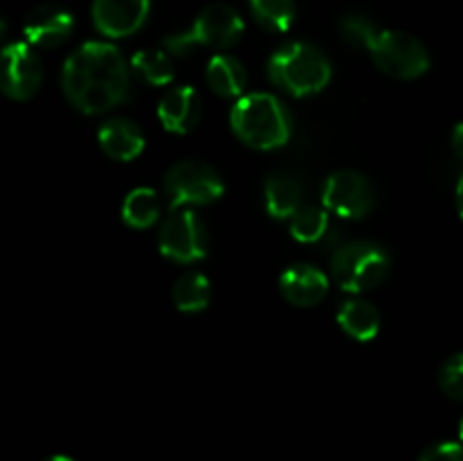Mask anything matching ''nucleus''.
Segmentation results:
<instances>
[{
    "mask_svg": "<svg viewBox=\"0 0 463 461\" xmlns=\"http://www.w3.org/2000/svg\"><path fill=\"white\" fill-rule=\"evenodd\" d=\"M61 89L77 111L99 116L129 95V68L116 45L89 41L63 63Z\"/></svg>",
    "mask_w": 463,
    "mask_h": 461,
    "instance_id": "nucleus-1",
    "label": "nucleus"
},
{
    "mask_svg": "<svg viewBox=\"0 0 463 461\" xmlns=\"http://www.w3.org/2000/svg\"><path fill=\"white\" fill-rule=\"evenodd\" d=\"M231 129L253 149H279L292 134V118L279 98L251 93L240 98L231 108Z\"/></svg>",
    "mask_w": 463,
    "mask_h": 461,
    "instance_id": "nucleus-2",
    "label": "nucleus"
},
{
    "mask_svg": "<svg viewBox=\"0 0 463 461\" xmlns=\"http://www.w3.org/2000/svg\"><path fill=\"white\" fill-rule=\"evenodd\" d=\"M267 72H269V80L285 93L294 98H306V95L319 93L330 84L333 66L317 45L292 41V43L280 45L271 54Z\"/></svg>",
    "mask_w": 463,
    "mask_h": 461,
    "instance_id": "nucleus-3",
    "label": "nucleus"
},
{
    "mask_svg": "<svg viewBox=\"0 0 463 461\" xmlns=\"http://www.w3.org/2000/svg\"><path fill=\"white\" fill-rule=\"evenodd\" d=\"M244 34V21L231 5L213 3L199 12L193 27L179 34L167 36L163 43L175 57H185L194 45L226 50L238 43Z\"/></svg>",
    "mask_w": 463,
    "mask_h": 461,
    "instance_id": "nucleus-4",
    "label": "nucleus"
},
{
    "mask_svg": "<svg viewBox=\"0 0 463 461\" xmlns=\"http://www.w3.org/2000/svg\"><path fill=\"white\" fill-rule=\"evenodd\" d=\"M392 269V258L380 244L357 240L335 251L330 260V276L335 283L351 294L369 292L384 283Z\"/></svg>",
    "mask_w": 463,
    "mask_h": 461,
    "instance_id": "nucleus-5",
    "label": "nucleus"
},
{
    "mask_svg": "<svg viewBox=\"0 0 463 461\" xmlns=\"http://www.w3.org/2000/svg\"><path fill=\"white\" fill-rule=\"evenodd\" d=\"M163 193L172 211L184 206H208L224 194V181L203 161H179L165 172Z\"/></svg>",
    "mask_w": 463,
    "mask_h": 461,
    "instance_id": "nucleus-6",
    "label": "nucleus"
},
{
    "mask_svg": "<svg viewBox=\"0 0 463 461\" xmlns=\"http://www.w3.org/2000/svg\"><path fill=\"white\" fill-rule=\"evenodd\" d=\"M375 66L396 80H416L430 68V54L416 36L398 30H380L371 45Z\"/></svg>",
    "mask_w": 463,
    "mask_h": 461,
    "instance_id": "nucleus-7",
    "label": "nucleus"
},
{
    "mask_svg": "<svg viewBox=\"0 0 463 461\" xmlns=\"http://www.w3.org/2000/svg\"><path fill=\"white\" fill-rule=\"evenodd\" d=\"M158 251L181 265L202 260L208 253V230L202 217L190 208L172 211L158 230Z\"/></svg>",
    "mask_w": 463,
    "mask_h": 461,
    "instance_id": "nucleus-8",
    "label": "nucleus"
},
{
    "mask_svg": "<svg viewBox=\"0 0 463 461\" xmlns=\"http://www.w3.org/2000/svg\"><path fill=\"white\" fill-rule=\"evenodd\" d=\"M326 211L344 217V220H362L371 212L375 203L373 185L364 174L353 170H339L328 176L321 193Z\"/></svg>",
    "mask_w": 463,
    "mask_h": 461,
    "instance_id": "nucleus-9",
    "label": "nucleus"
},
{
    "mask_svg": "<svg viewBox=\"0 0 463 461\" xmlns=\"http://www.w3.org/2000/svg\"><path fill=\"white\" fill-rule=\"evenodd\" d=\"M43 84V63L27 43H9L3 50L0 89L7 98L30 99Z\"/></svg>",
    "mask_w": 463,
    "mask_h": 461,
    "instance_id": "nucleus-10",
    "label": "nucleus"
},
{
    "mask_svg": "<svg viewBox=\"0 0 463 461\" xmlns=\"http://www.w3.org/2000/svg\"><path fill=\"white\" fill-rule=\"evenodd\" d=\"M93 23L109 39L131 36L149 16V0H93Z\"/></svg>",
    "mask_w": 463,
    "mask_h": 461,
    "instance_id": "nucleus-11",
    "label": "nucleus"
},
{
    "mask_svg": "<svg viewBox=\"0 0 463 461\" xmlns=\"http://www.w3.org/2000/svg\"><path fill=\"white\" fill-rule=\"evenodd\" d=\"M72 27H75V18L68 9L45 3L27 14L23 32H25V39L30 45L57 48V45L66 43L68 36L72 34Z\"/></svg>",
    "mask_w": 463,
    "mask_h": 461,
    "instance_id": "nucleus-12",
    "label": "nucleus"
},
{
    "mask_svg": "<svg viewBox=\"0 0 463 461\" xmlns=\"http://www.w3.org/2000/svg\"><path fill=\"white\" fill-rule=\"evenodd\" d=\"M156 113L170 134H190L202 120V98L193 86H175L163 95Z\"/></svg>",
    "mask_w": 463,
    "mask_h": 461,
    "instance_id": "nucleus-13",
    "label": "nucleus"
},
{
    "mask_svg": "<svg viewBox=\"0 0 463 461\" xmlns=\"http://www.w3.org/2000/svg\"><path fill=\"white\" fill-rule=\"evenodd\" d=\"M328 276L315 265H292L283 271L279 280V289L288 303L297 307L317 306L328 294Z\"/></svg>",
    "mask_w": 463,
    "mask_h": 461,
    "instance_id": "nucleus-14",
    "label": "nucleus"
},
{
    "mask_svg": "<svg viewBox=\"0 0 463 461\" xmlns=\"http://www.w3.org/2000/svg\"><path fill=\"white\" fill-rule=\"evenodd\" d=\"M98 143L102 152L113 161H134L145 149V136L138 125L125 118L107 120L98 131Z\"/></svg>",
    "mask_w": 463,
    "mask_h": 461,
    "instance_id": "nucleus-15",
    "label": "nucleus"
},
{
    "mask_svg": "<svg viewBox=\"0 0 463 461\" xmlns=\"http://www.w3.org/2000/svg\"><path fill=\"white\" fill-rule=\"evenodd\" d=\"M303 185L289 174H271L265 181V208L274 220H292L301 211Z\"/></svg>",
    "mask_w": 463,
    "mask_h": 461,
    "instance_id": "nucleus-16",
    "label": "nucleus"
},
{
    "mask_svg": "<svg viewBox=\"0 0 463 461\" xmlns=\"http://www.w3.org/2000/svg\"><path fill=\"white\" fill-rule=\"evenodd\" d=\"M337 324L348 337L357 342H371L380 333V312L373 303L351 298L339 306Z\"/></svg>",
    "mask_w": 463,
    "mask_h": 461,
    "instance_id": "nucleus-17",
    "label": "nucleus"
},
{
    "mask_svg": "<svg viewBox=\"0 0 463 461\" xmlns=\"http://www.w3.org/2000/svg\"><path fill=\"white\" fill-rule=\"evenodd\" d=\"M206 81L220 98H238L247 89V68L231 54H215L206 66Z\"/></svg>",
    "mask_w": 463,
    "mask_h": 461,
    "instance_id": "nucleus-18",
    "label": "nucleus"
},
{
    "mask_svg": "<svg viewBox=\"0 0 463 461\" xmlns=\"http://www.w3.org/2000/svg\"><path fill=\"white\" fill-rule=\"evenodd\" d=\"M211 283L206 276L199 271H185L172 287V301H175L176 310L193 315V312L206 310L211 303Z\"/></svg>",
    "mask_w": 463,
    "mask_h": 461,
    "instance_id": "nucleus-19",
    "label": "nucleus"
},
{
    "mask_svg": "<svg viewBox=\"0 0 463 461\" xmlns=\"http://www.w3.org/2000/svg\"><path fill=\"white\" fill-rule=\"evenodd\" d=\"M161 217V199L152 188H134L122 202V220L131 229H149Z\"/></svg>",
    "mask_w": 463,
    "mask_h": 461,
    "instance_id": "nucleus-20",
    "label": "nucleus"
},
{
    "mask_svg": "<svg viewBox=\"0 0 463 461\" xmlns=\"http://www.w3.org/2000/svg\"><path fill=\"white\" fill-rule=\"evenodd\" d=\"M131 71L152 86H167L175 80V63L167 50H138L131 57Z\"/></svg>",
    "mask_w": 463,
    "mask_h": 461,
    "instance_id": "nucleus-21",
    "label": "nucleus"
},
{
    "mask_svg": "<svg viewBox=\"0 0 463 461\" xmlns=\"http://www.w3.org/2000/svg\"><path fill=\"white\" fill-rule=\"evenodd\" d=\"M253 18L267 32H288L297 18L294 0H249Z\"/></svg>",
    "mask_w": 463,
    "mask_h": 461,
    "instance_id": "nucleus-22",
    "label": "nucleus"
},
{
    "mask_svg": "<svg viewBox=\"0 0 463 461\" xmlns=\"http://www.w3.org/2000/svg\"><path fill=\"white\" fill-rule=\"evenodd\" d=\"M328 212L315 206H303L297 215L289 220V233L297 242L315 244L328 233Z\"/></svg>",
    "mask_w": 463,
    "mask_h": 461,
    "instance_id": "nucleus-23",
    "label": "nucleus"
},
{
    "mask_svg": "<svg viewBox=\"0 0 463 461\" xmlns=\"http://www.w3.org/2000/svg\"><path fill=\"white\" fill-rule=\"evenodd\" d=\"M339 30H342V36L346 39L348 45L364 50H371L375 36L380 34V30L373 25V21H369V18L362 16V14H346V16L339 21Z\"/></svg>",
    "mask_w": 463,
    "mask_h": 461,
    "instance_id": "nucleus-24",
    "label": "nucleus"
},
{
    "mask_svg": "<svg viewBox=\"0 0 463 461\" xmlns=\"http://www.w3.org/2000/svg\"><path fill=\"white\" fill-rule=\"evenodd\" d=\"M439 387L452 400L463 402V353L452 355L439 371Z\"/></svg>",
    "mask_w": 463,
    "mask_h": 461,
    "instance_id": "nucleus-25",
    "label": "nucleus"
},
{
    "mask_svg": "<svg viewBox=\"0 0 463 461\" xmlns=\"http://www.w3.org/2000/svg\"><path fill=\"white\" fill-rule=\"evenodd\" d=\"M419 461H463V446L452 441L434 443V446L425 447Z\"/></svg>",
    "mask_w": 463,
    "mask_h": 461,
    "instance_id": "nucleus-26",
    "label": "nucleus"
},
{
    "mask_svg": "<svg viewBox=\"0 0 463 461\" xmlns=\"http://www.w3.org/2000/svg\"><path fill=\"white\" fill-rule=\"evenodd\" d=\"M452 149H455L457 156L463 161V122H459V125L452 129Z\"/></svg>",
    "mask_w": 463,
    "mask_h": 461,
    "instance_id": "nucleus-27",
    "label": "nucleus"
},
{
    "mask_svg": "<svg viewBox=\"0 0 463 461\" xmlns=\"http://www.w3.org/2000/svg\"><path fill=\"white\" fill-rule=\"evenodd\" d=\"M457 211H459L463 220V176L459 179V183H457Z\"/></svg>",
    "mask_w": 463,
    "mask_h": 461,
    "instance_id": "nucleus-28",
    "label": "nucleus"
},
{
    "mask_svg": "<svg viewBox=\"0 0 463 461\" xmlns=\"http://www.w3.org/2000/svg\"><path fill=\"white\" fill-rule=\"evenodd\" d=\"M43 461H72V459L66 455H54V456H48V459H43Z\"/></svg>",
    "mask_w": 463,
    "mask_h": 461,
    "instance_id": "nucleus-29",
    "label": "nucleus"
},
{
    "mask_svg": "<svg viewBox=\"0 0 463 461\" xmlns=\"http://www.w3.org/2000/svg\"><path fill=\"white\" fill-rule=\"evenodd\" d=\"M459 438H461V443H463V419H461V423H459Z\"/></svg>",
    "mask_w": 463,
    "mask_h": 461,
    "instance_id": "nucleus-30",
    "label": "nucleus"
}]
</instances>
